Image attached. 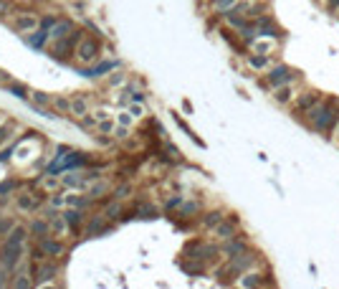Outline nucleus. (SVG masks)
Wrapping results in <instances>:
<instances>
[{
    "label": "nucleus",
    "mask_w": 339,
    "mask_h": 289,
    "mask_svg": "<svg viewBox=\"0 0 339 289\" xmlns=\"http://www.w3.org/2000/svg\"><path fill=\"white\" fill-rule=\"evenodd\" d=\"M273 99H276V104H289V102L294 99V86H291V84L276 86V89H273Z\"/></svg>",
    "instance_id": "dca6fc26"
},
{
    "label": "nucleus",
    "mask_w": 339,
    "mask_h": 289,
    "mask_svg": "<svg viewBox=\"0 0 339 289\" xmlns=\"http://www.w3.org/2000/svg\"><path fill=\"white\" fill-rule=\"evenodd\" d=\"M220 221H223V213H220V211H207L203 216V226L205 228H215Z\"/></svg>",
    "instance_id": "bb28decb"
},
{
    "label": "nucleus",
    "mask_w": 339,
    "mask_h": 289,
    "mask_svg": "<svg viewBox=\"0 0 339 289\" xmlns=\"http://www.w3.org/2000/svg\"><path fill=\"white\" fill-rule=\"evenodd\" d=\"M8 91H13L18 99H28V89L23 84H18V81H8Z\"/></svg>",
    "instance_id": "c756f323"
},
{
    "label": "nucleus",
    "mask_w": 339,
    "mask_h": 289,
    "mask_svg": "<svg viewBox=\"0 0 339 289\" xmlns=\"http://www.w3.org/2000/svg\"><path fill=\"white\" fill-rule=\"evenodd\" d=\"M15 185H18L15 180H5V183H0V193H10Z\"/></svg>",
    "instance_id": "ea45409f"
},
{
    "label": "nucleus",
    "mask_w": 339,
    "mask_h": 289,
    "mask_svg": "<svg viewBox=\"0 0 339 289\" xmlns=\"http://www.w3.org/2000/svg\"><path fill=\"white\" fill-rule=\"evenodd\" d=\"M0 125H3V114H0Z\"/></svg>",
    "instance_id": "052dcab7"
},
{
    "label": "nucleus",
    "mask_w": 339,
    "mask_h": 289,
    "mask_svg": "<svg viewBox=\"0 0 339 289\" xmlns=\"http://www.w3.org/2000/svg\"><path fill=\"white\" fill-rule=\"evenodd\" d=\"M20 259H23V246H15V244H8V241L0 246V264H3V269L13 272L20 264Z\"/></svg>",
    "instance_id": "423d86ee"
},
{
    "label": "nucleus",
    "mask_w": 339,
    "mask_h": 289,
    "mask_svg": "<svg viewBox=\"0 0 339 289\" xmlns=\"http://www.w3.org/2000/svg\"><path fill=\"white\" fill-rule=\"evenodd\" d=\"M56 274H59V264H56V261L48 264V259H46V261H41V267H38V279H36L33 284H46V282H51Z\"/></svg>",
    "instance_id": "9b49d317"
},
{
    "label": "nucleus",
    "mask_w": 339,
    "mask_h": 289,
    "mask_svg": "<svg viewBox=\"0 0 339 289\" xmlns=\"http://www.w3.org/2000/svg\"><path fill=\"white\" fill-rule=\"evenodd\" d=\"M253 26H256V31H258V36H269V38H276V36H281V31H278V26L273 23L271 15H258V18H253Z\"/></svg>",
    "instance_id": "1a4fd4ad"
},
{
    "label": "nucleus",
    "mask_w": 339,
    "mask_h": 289,
    "mask_svg": "<svg viewBox=\"0 0 339 289\" xmlns=\"http://www.w3.org/2000/svg\"><path fill=\"white\" fill-rule=\"evenodd\" d=\"M10 13V3L8 0H0V18H5Z\"/></svg>",
    "instance_id": "c03bdc74"
},
{
    "label": "nucleus",
    "mask_w": 339,
    "mask_h": 289,
    "mask_svg": "<svg viewBox=\"0 0 339 289\" xmlns=\"http://www.w3.org/2000/svg\"><path fill=\"white\" fill-rule=\"evenodd\" d=\"M337 18H339V13H337Z\"/></svg>",
    "instance_id": "680f3d73"
},
{
    "label": "nucleus",
    "mask_w": 339,
    "mask_h": 289,
    "mask_svg": "<svg viewBox=\"0 0 339 289\" xmlns=\"http://www.w3.org/2000/svg\"><path fill=\"white\" fill-rule=\"evenodd\" d=\"M61 216L66 218V223L71 226V231H73V228H76V226H79V223L84 221V213H81V208H66V211H64Z\"/></svg>",
    "instance_id": "412c9836"
},
{
    "label": "nucleus",
    "mask_w": 339,
    "mask_h": 289,
    "mask_svg": "<svg viewBox=\"0 0 339 289\" xmlns=\"http://www.w3.org/2000/svg\"><path fill=\"white\" fill-rule=\"evenodd\" d=\"M129 193H132V188L129 185H122V188H117V196L114 198H127Z\"/></svg>",
    "instance_id": "a19ab883"
},
{
    "label": "nucleus",
    "mask_w": 339,
    "mask_h": 289,
    "mask_svg": "<svg viewBox=\"0 0 339 289\" xmlns=\"http://www.w3.org/2000/svg\"><path fill=\"white\" fill-rule=\"evenodd\" d=\"M68 114L84 119V117L89 114V102H86L84 97H73V99H71V112H68Z\"/></svg>",
    "instance_id": "a211bd4d"
},
{
    "label": "nucleus",
    "mask_w": 339,
    "mask_h": 289,
    "mask_svg": "<svg viewBox=\"0 0 339 289\" xmlns=\"http://www.w3.org/2000/svg\"><path fill=\"white\" fill-rule=\"evenodd\" d=\"M258 261V254H253V251H243V254H238V256H233L230 259V264L220 272V274H225V277H241L243 272H248L253 264Z\"/></svg>",
    "instance_id": "7ed1b4c3"
},
{
    "label": "nucleus",
    "mask_w": 339,
    "mask_h": 289,
    "mask_svg": "<svg viewBox=\"0 0 339 289\" xmlns=\"http://www.w3.org/2000/svg\"><path fill=\"white\" fill-rule=\"evenodd\" d=\"M38 206H41V196H20L18 198V208L25 213H31V211H38Z\"/></svg>",
    "instance_id": "6ab92c4d"
},
{
    "label": "nucleus",
    "mask_w": 339,
    "mask_h": 289,
    "mask_svg": "<svg viewBox=\"0 0 339 289\" xmlns=\"http://www.w3.org/2000/svg\"><path fill=\"white\" fill-rule=\"evenodd\" d=\"M96 127H99V132H104V135H112V132H114V125H112V122H107V119H101Z\"/></svg>",
    "instance_id": "58836bf2"
},
{
    "label": "nucleus",
    "mask_w": 339,
    "mask_h": 289,
    "mask_svg": "<svg viewBox=\"0 0 339 289\" xmlns=\"http://www.w3.org/2000/svg\"><path fill=\"white\" fill-rule=\"evenodd\" d=\"M51 104L56 107V112H59V114L71 112V99H66V97H54V99H51Z\"/></svg>",
    "instance_id": "cd10ccee"
},
{
    "label": "nucleus",
    "mask_w": 339,
    "mask_h": 289,
    "mask_svg": "<svg viewBox=\"0 0 339 289\" xmlns=\"http://www.w3.org/2000/svg\"><path fill=\"white\" fill-rule=\"evenodd\" d=\"M114 213H119V206H109V211H107V216H114Z\"/></svg>",
    "instance_id": "5fc2aeb1"
},
{
    "label": "nucleus",
    "mask_w": 339,
    "mask_h": 289,
    "mask_svg": "<svg viewBox=\"0 0 339 289\" xmlns=\"http://www.w3.org/2000/svg\"><path fill=\"white\" fill-rule=\"evenodd\" d=\"M132 114H135V117H142V107H139V102L132 104Z\"/></svg>",
    "instance_id": "8fccbe9b"
},
{
    "label": "nucleus",
    "mask_w": 339,
    "mask_h": 289,
    "mask_svg": "<svg viewBox=\"0 0 339 289\" xmlns=\"http://www.w3.org/2000/svg\"><path fill=\"white\" fill-rule=\"evenodd\" d=\"M10 26L18 31V33H33L41 28V18H36L33 13H15Z\"/></svg>",
    "instance_id": "0eeeda50"
},
{
    "label": "nucleus",
    "mask_w": 339,
    "mask_h": 289,
    "mask_svg": "<svg viewBox=\"0 0 339 289\" xmlns=\"http://www.w3.org/2000/svg\"><path fill=\"white\" fill-rule=\"evenodd\" d=\"M334 140L339 142V122H337V127H334Z\"/></svg>",
    "instance_id": "4d7b16f0"
},
{
    "label": "nucleus",
    "mask_w": 339,
    "mask_h": 289,
    "mask_svg": "<svg viewBox=\"0 0 339 289\" xmlns=\"http://www.w3.org/2000/svg\"><path fill=\"white\" fill-rule=\"evenodd\" d=\"M294 79H299V74L294 71L291 66H286V64H276V66H271V69H269L266 79H264V84H266L269 89H276V86L291 84Z\"/></svg>",
    "instance_id": "20e7f679"
},
{
    "label": "nucleus",
    "mask_w": 339,
    "mask_h": 289,
    "mask_svg": "<svg viewBox=\"0 0 339 289\" xmlns=\"http://www.w3.org/2000/svg\"><path fill=\"white\" fill-rule=\"evenodd\" d=\"M327 10L337 15V13H339V0H327Z\"/></svg>",
    "instance_id": "37998d69"
},
{
    "label": "nucleus",
    "mask_w": 339,
    "mask_h": 289,
    "mask_svg": "<svg viewBox=\"0 0 339 289\" xmlns=\"http://www.w3.org/2000/svg\"><path fill=\"white\" fill-rule=\"evenodd\" d=\"M25 236H28V231H25L23 226H13V231L8 233V244H15V246H23Z\"/></svg>",
    "instance_id": "4be33fe9"
},
{
    "label": "nucleus",
    "mask_w": 339,
    "mask_h": 289,
    "mask_svg": "<svg viewBox=\"0 0 339 289\" xmlns=\"http://www.w3.org/2000/svg\"><path fill=\"white\" fill-rule=\"evenodd\" d=\"M104 190H107V185H96V188L91 190V198H99V196H101Z\"/></svg>",
    "instance_id": "09e8293b"
},
{
    "label": "nucleus",
    "mask_w": 339,
    "mask_h": 289,
    "mask_svg": "<svg viewBox=\"0 0 339 289\" xmlns=\"http://www.w3.org/2000/svg\"><path fill=\"white\" fill-rule=\"evenodd\" d=\"M99 59V41L96 38H81V43L76 46V61L81 64H94Z\"/></svg>",
    "instance_id": "39448f33"
},
{
    "label": "nucleus",
    "mask_w": 339,
    "mask_h": 289,
    "mask_svg": "<svg viewBox=\"0 0 339 289\" xmlns=\"http://www.w3.org/2000/svg\"><path fill=\"white\" fill-rule=\"evenodd\" d=\"M241 0H213V8L218 10V13H230V10H236V5H238Z\"/></svg>",
    "instance_id": "a878e982"
},
{
    "label": "nucleus",
    "mask_w": 339,
    "mask_h": 289,
    "mask_svg": "<svg viewBox=\"0 0 339 289\" xmlns=\"http://www.w3.org/2000/svg\"><path fill=\"white\" fill-rule=\"evenodd\" d=\"M68 228H71V226L66 223V218H64V216H54V218H51V231H54L56 236H66Z\"/></svg>",
    "instance_id": "5701e85b"
},
{
    "label": "nucleus",
    "mask_w": 339,
    "mask_h": 289,
    "mask_svg": "<svg viewBox=\"0 0 339 289\" xmlns=\"http://www.w3.org/2000/svg\"><path fill=\"white\" fill-rule=\"evenodd\" d=\"M73 31V23L71 20H59L54 28H51V41H59V38H66L68 33Z\"/></svg>",
    "instance_id": "aec40b11"
},
{
    "label": "nucleus",
    "mask_w": 339,
    "mask_h": 289,
    "mask_svg": "<svg viewBox=\"0 0 339 289\" xmlns=\"http://www.w3.org/2000/svg\"><path fill=\"white\" fill-rule=\"evenodd\" d=\"M261 277H264V274H258V272H251V269H248V272H243V274H241L238 284H241V287H261V284H266Z\"/></svg>",
    "instance_id": "f3484780"
},
{
    "label": "nucleus",
    "mask_w": 339,
    "mask_h": 289,
    "mask_svg": "<svg viewBox=\"0 0 339 289\" xmlns=\"http://www.w3.org/2000/svg\"><path fill=\"white\" fill-rule=\"evenodd\" d=\"M117 137H127V127H124V125L117 130Z\"/></svg>",
    "instance_id": "864d4df0"
},
{
    "label": "nucleus",
    "mask_w": 339,
    "mask_h": 289,
    "mask_svg": "<svg viewBox=\"0 0 339 289\" xmlns=\"http://www.w3.org/2000/svg\"><path fill=\"white\" fill-rule=\"evenodd\" d=\"M13 231V221L10 218H0V236H8Z\"/></svg>",
    "instance_id": "e433bc0d"
},
{
    "label": "nucleus",
    "mask_w": 339,
    "mask_h": 289,
    "mask_svg": "<svg viewBox=\"0 0 339 289\" xmlns=\"http://www.w3.org/2000/svg\"><path fill=\"white\" fill-rule=\"evenodd\" d=\"M135 216L137 218H157V208L154 206H137Z\"/></svg>",
    "instance_id": "7c9ffc66"
},
{
    "label": "nucleus",
    "mask_w": 339,
    "mask_h": 289,
    "mask_svg": "<svg viewBox=\"0 0 339 289\" xmlns=\"http://www.w3.org/2000/svg\"><path fill=\"white\" fill-rule=\"evenodd\" d=\"M56 23H59V18H56V15H43V18H41V28H46L48 33H51V28H54Z\"/></svg>",
    "instance_id": "f704fd0d"
},
{
    "label": "nucleus",
    "mask_w": 339,
    "mask_h": 289,
    "mask_svg": "<svg viewBox=\"0 0 339 289\" xmlns=\"http://www.w3.org/2000/svg\"><path fill=\"white\" fill-rule=\"evenodd\" d=\"M256 3H266V0H256Z\"/></svg>",
    "instance_id": "bf43d9fd"
},
{
    "label": "nucleus",
    "mask_w": 339,
    "mask_h": 289,
    "mask_svg": "<svg viewBox=\"0 0 339 289\" xmlns=\"http://www.w3.org/2000/svg\"><path fill=\"white\" fill-rule=\"evenodd\" d=\"M271 64V59H269V54H258V56H248V66L251 69H256V71H261V69H266Z\"/></svg>",
    "instance_id": "b1692460"
},
{
    "label": "nucleus",
    "mask_w": 339,
    "mask_h": 289,
    "mask_svg": "<svg viewBox=\"0 0 339 289\" xmlns=\"http://www.w3.org/2000/svg\"><path fill=\"white\" fill-rule=\"evenodd\" d=\"M132 117H135V114H127V112H124V114H119V125H124V127H127V125H132Z\"/></svg>",
    "instance_id": "a18cd8bd"
},
{
    "label": "nucleus",
    "mask_w": 339,
    "mask_h": 289,
    "mask_svg": "<svg viewBox=\"0 0 339 289\" xmlns=\"http://www.w3.org/2000/svg\"><path fill=\"white\" fill-rule=\"evenodd\" d=\"M5 272H8V269H5ZM5 272H0V287L5 284Z\"/></svg>",
    "instance_id": "6e6d98bb"
},
{
    "label": "nucleus",
    "mask_w": 339,
    "mask_h": 289,
    "mask_svg": "<svg viewBox=\"0 0 339 289\" xmlns=\"http://www.w3.org/2000/svg\"><path fill=\"white\" fill-rule=\"evenodd\" d=\"M322 102V94L319 91H304L299 99H296V107H294V117H304L311 107H317Z\"/></svg>",
    "instance_id": "6e6552de"
},
{
    "label": "nucleus",
    "mask_w": 339,
    "mask_h": 289,
    "mask_svg": "<svg viewBox=\"0 0 339 289\" xmlns=\"http://www.w3.org/2000/svg\"><path fill=\"white\" fill-rule=\"evenodd\" d=\"M64 185H68V188H81V185H84V175H81V173L64 175Z\"/></svg>",
    "instance_id": "c85d7f7f"
},
{
    "label": "nucleus",
    "mask_w": 339,
    "mask_h": 289,
    "mask_svg": "<svg viewBox=\"0 0 339 289\" xmlns=\"http://www.w3.org/2000/svg\"><path fill=\"white\" fill-rule=\"evenodd\" d=\"M48 206H51V208H64V206H68L66 196H51V201H48Z\"/></svg>",
    "instance_id": "c9c22d12"
},
{
    "label": "nucleus",
    "mask_w": 339,
    "mask_h": 289,
    "mask_svg": "<svg viewBox=\"0 0 339 289\" xmlns=\"http://www.w3.org/2000/svg\"><path fill=\"white\" fill-rule=\"evenodd\" d=\"M253 49H256L258 54H271L273 49H276V41H269V43H256V41H253Z\"/></svg>",
    "instance_id": "72a5a7b5"
},
{
    "label": "nucleus",
    "mask_w": 339,
    "mask_h": 289,
    "mask_svg": "<svg viewBox=\"0 0 339 289\" xmlns=\"http://www.w3.org/2000/svg\"><path fill=\"white\" fill-rule=\"evenodd\" d=\"M177 206H182V198H180V196H175V198L167 201V211H172V208H177Z\"/></svg>",
    "instance_id": "79ce46f5"
},
{
    "label": "nucleus",
    "mask_w": 339,
    "mask_h": 289,
    "mask_svg": "<svg viewBox=\"0 0 339 289\" xmlns=\"http://www.w3.org/2000/svg\"><path fill=\"white\" fill-rule=\"evenodd\" d=\"M31 97H33L36 107H51V99H54V97H48V94H43V91H33Z\"/></svg>",
    "instance_id": "2f4dec72"
},
{
    "label": "nucleus",
    "mask_w": 339,
    "mask_h": 289,
    "mask_svg": "<svg viewBox=\"0 0 339 289\" xmlns=\"http://www.w3.org/2000/svg\"><path fill=\"white\" fill-rule=\"evenodd\" d=\"M200 211V206H198V201H190V203H182V208H180V216L190 218L193 213H198Z\"/></svg>",
    "instance_id": "473e14b6"
},
{
    "label": "nucleus",
    "mask_w": 339,
    "mask_h": 289,
    "mask_svg": "<svg viewBox=\"0 0 339 289\" xmlns=\"http://www.w3.org/2000/svg\"><path fill=\"white\" fill-rule=\"evenodd\" d=\"M81 38H84V31H71L66 38H59V41H54V46H51V54L56 56V59H61V61H66L71 54H76V46L81 43Z\"/></svg>",
    "instance_id": "f03ea898"
},
{
    "label": "nucleus",
    "mask_w": 339,
    "mask_h": 289,
    "mask_svg": "<svg viewBox=\"0 0 339 289\" xmlns=\"http://www.w3.org/2000/svg\"><path fill=\"white\" fill-rule=\"evenodd\" d=\"M246 249H248V244H246L243 238H236V236H233V238H228V244L223 246V254H225L228 259H233V256L243 254Z\"/></svg>",
    "instance_id": "4468645a"
},
{
    "label": "nucleus",
    "mask_w": 339,
    "mask_h": 289,
    "mask_svg": "<svg viewBox=\"0 0 339 289\" xmlns=\"http://www.w3.org/2000/svg\"><path fill=\"white\" fill-rule=\"evenodd\" d=\"M314 132H329L334 130L339 122V102L334 99H322L317 107H311L304 117H301Z\"/></svg>",
    "instance_id": "f257e3e1"
},
{
    "label": "nucleus",
    "mask_w": 339,
    "mask_h": 289,
    "mask_svg": "<svg viewBox=\"0 0 339 289\" xmlns=\"http://www.w3.org/2000/svg\"><path fill=\"white\" fill-rule=\"evenodd\" d=\"M38 244L43 246V251H46L48 256H61V254H64V244L56 241V238H51V233H48V236H41Z\"/></svg>",
    "instance_id": "ddd939ff"
},
{
    "label": "nucleus",
    "mask_w": 339,
    "mask_h": 289,
    "mask_svg": "<svg viewBox=\"0 0 339 289\" xmlns=\"http://www.w3.org/2000/svg\"><path fill=\"white\" fill-rule=\"evenodd\" d=\"M119 66V61H99L96 66H91V69H84L81 76H91V79H96V76H104V74L114 71Z\"/></svg>",
    "instance_id": "f8f14e48"
},
{
    "label": "nucleus",
    "mask_w": 339,
    "mask_h": 289,
    "mask_svg": "<svg viewBox=\"0 0 339 289\" xmlns=\"http://www.w3.org/2000/svg\"><path fill=\"white\" fill-rule=\"evenodd\" d=\"M142 99H144V94H142V91H135V94H132V102H142Z\"/></svg>",
    "instance_id": "603ef678"
},
{
    "label": "nucleus",
    "mask_w": 339,
    "mask_h": 289,
    "mask_svg": "<svg viewBox=\"0 0 339 289\" xmlns=\"http://www.w3.org/2000/svg\"><path fill=\"white\" fill-rule=\"evenodd\" d=\"M5 76H8V74H3V71H0V84H3V79H5Z\"/></svg>",
    "instance_id": "13d9d810"
},
{
    "label": "nucleus",
    "mask_w": 339,
    "mask_h": 289,
    "mask_svg": "<svg viewBox=\"0 0 339 289\" xmlns=\"http://www.w3.org/2000/svg\"><path fill=\"white\" fill-rule=\"evenodd\" d=\"M107 117H109V114H107V109H99V112H96V119H99V122H101V119H107Z\"/></svg>",
    "instance_id": "3c124183"
},
{
    "label": "nucleus",
    "mask_w": 339,
    "mask_h": 289,
    "mask_svg": "<svg viewBox=\"0 0 339 289\" xmlns=\"http://www.w3.org/2000/svg\"><path fill=\"white\" fill-rule=\"evenodd\" d=\"M51 38V33L46 31V28H38V31H33V33H28V46H33V49H43L46 46V41Z\"/></svg>",
    "instance_id": "2eb2a0df"
},
{
    "label": "nucleus",
    "mask_w": 339,
    "mask_h": 289,
    "mask_svg": "<svg viewBox=\"0 0 339 289\" xmlns=\"http://www.w3.org/2000/svg\"><path fill=\"white\" fill-rule=\"evenodd\" d=\"M31 231H33L38 238H41V236H48V233H51V221H48V218H46V221H33V223H31Z\"/></svg>",
    "instance_id": "393cba45"
},
{
    "label": "nucleus",
    "mask_w": 339,
    "mask_h": 289,
    "mask_svg": "<svg viewBox=\"0 0 339 289\" xmlns=\"http://www.w3.org/2000/svg\"><path fill=\"white\" fill-rule=\"evenodd\" d=\"M236 226H238V218H230V221H220L215 228H213V233H215V238H220V241H228V238H233L236 236Z\"/></svg>",
    "instance_id": "9d476101"
},
{
    "label": "nucleus",
    "mask_w": 339,
    "mask_h": 289,
    "mask_svg": "<svg viewBox=\"0 0 339 289\" xmlns=\"http://www.w3.org/2000/svg\"><path fill=\"white\" fill-rule=\"evenodd\" d=\"M122 81H124V74H114V76H112V81H109V84H112V86H119V84H122Z\"/></svg>",
    "instance_id": "de8ad7c7"
},
{
    "label": "nucleus",
    "mask_w": 339,
    "mask_h": 289,
    "mask_svg": "<svg viewBox=\"0 0 339 289\" xmlns=\"http://www.w3.org/2000/svg\"><path fill=\"white\" fill-rule=\"evenodd\" d=\"M33 282L31 279H25V274H18V279H13L10 282V287H31Z\"/></svg>",
    "instance_id": "4c0bfd02"
},
{
    "label": "nucleus",
    "mask_w": 339,
    "mask_h": 289,
    "mask_svg": "<svg viewBox=\"0 0 339 289\" xmlns=\"http://www.w3.org/2000/svg\"><path fill=\"white\" fill-rule=\"evenodd\" d=\"M10 137V127H5V125H0V142H5Z\"/></svg>",
    "instance_id": "49530a36"
}]
</instances>
